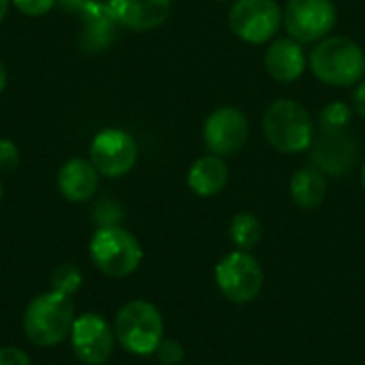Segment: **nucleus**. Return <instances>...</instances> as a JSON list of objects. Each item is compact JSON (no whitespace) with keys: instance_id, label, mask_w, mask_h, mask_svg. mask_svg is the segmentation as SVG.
Segmentation results:
<instances>
[{"instance_id":"nucleus-33","label":"nucleus","mask_w":365,"mask_h":365,"mask_svg":"<svg viewBox=\"0 0 365 365\" xmlns=\"http://www.w3.org/2000/svg\"><path fill=\"white\" fill-rule=\"evenodd\" d=\"M216 2H235V0H216Z\"/></svg>"},{"instance_id":"nucleus-2","label":"nucleus","mask_w":365,"mask_h":365,"mask_svg":"<svg viewBox=\"0 0 365 365\" xmlns=\"http://www.w3.org/2000/svg\"><path fill=\"white\" fill-rule=\"evenodd\" d=\"M310 71L327 86H357L365 75V51L349 36H325L308 56Z\"/></svg>"},{"instance_id":"nucleus-22","label":"nucleus","mask_w":365,"mask_h":365,"mask_svg":"<svg viewBox=\"0 0 365 365\" xmlns=\"http://www.w3.org/2000/svg\"><path fill=\"white\" fill-rule=\"evenodd\" d=\"M156 359L163 365H182V359H184V346L178 342V340H165L158 344L156 349Z\"/></svg>"},{"instance_id":"nucleus-31","label":"nucleus","mask_w":365,"mask_h":365,"mask_svg":"<svg viewBox=\"0 0 365 365\" xmlns=\"http://www.w3.org/2000/svg\"><path fill=\"white\" fill-rule=\"evenodd\" d=\"M361 186H364V190H365V163H364V167H361Z\"/></svg>"},{"instance_id":"nucleus-8","label":"nucleus","mask_w":365,"mask_h":365,"mask_svg":"<svg viewBox=\"0 0 365 365\" xmlns=\"http://www.w3.org/2000/svg\"><path fill=\"white\" fill-rule=\"evenodd\" d=\"M338 11L331 0H287L282 24L291 38L299 43H319L331 34Z\"/></svg>"},{"instance_id":"nucleus-20","label":"nucleus","mask_w":365,"mask_h":365,"mask_svg":"<svg viewBox=\"0 0 365 365\" xmlns=\"http://www.w3.org/2000/svg\"><path fill=\"white\" fill-rule=\"evenodd\" d=\"M353 120V107L346 105L344 101H334L329 103L319 118L321 130H346Z\"/></svg>"},{"instance_id":"nucleus-11","label":"nucleus","mask_w":365,"mask_h":365,"mask_svg":"<svg viewBox=\"0 0 365 365\" xmlns=\"http://www.w3.org/2000/svg\"><path fill=\"white\" fill-rule=\"evenodd\" d=\"M90 163L105 178H122L137 163V143L122 128H105L90 143Z\"/></svg>"},{"instance_id":"nucleus-16","label":"nucleus","mask_w":365,"mask_h":365,"mask_svg":"<svg viewBox=\"0 0 365 365\" xmlns=\"http://www.w3.org/2000/svg\"><path fill=\"white\" fill-rule=\"evenodd\" d=\"M229 184V167L225 158L205 154L197 158L188 169V188L199 197H216Z\"/></svg>"},{"instance_id":"nucleus-26","label":"nucleus","mask_w":365,"mask_h":365,"mask_svg":"<svg viewBox=\"0 0 365 365\" xmlns=\"http://www.w3.org/2000/svg\"><path fill=\"white\" fill-rule=\"evenodd\" d=\"M0 365H32V361L17 346H0Z\"/></svg>"},{"instance_id":"nucleus-9","label":"nucleus","mask_w":365,"mask_h":365,"mask_svg":"<svg viewBox=\"0 0 365 365\" xmlns=\"http://www.w3.org/2000/svg\"><path fill=\"white\" fill-rule=\"evenodd\" d=\"M68 340L75 357L86 365H105L115 346L113 327L96 312L75 317Z\"/></svg>"},{"instance_id":"nucleus-3","label":"nucleus","mask_w":365,"mask_h":365,"mask_svg":"<svg viewBox=\"0 0 365 365\" xmlns=\"http://www.w3.org/2000/svg\"><path fill=\"white\" fill-rule=\"evenodd\" d=\"M263 135L280 154H299L314 141V122L302 103L278 98L263 113Z\"/></svg>"},{"instance_id":"nucleus-27","label":"nucleus","mask_w":365,"mask_h":365,"mask_svg":"<svg viewBox=\"0 0 365 365\" xmlns=\"http://www.w3.org/2000/svg\"><path fill=\"white\" fill-rule=\"evenodd\" d=\"M351 107H353V111H355L359 118H364L365 120V81H359V83H357V88H355V92H353V98H351Z\"/></svg>"},{"instance_id":"nucleus-10","label":"nucleus","mask_w":365,"mask_h":365,"mask_svg":"<svg viewBox=\"0 0 365 365\" xmlns=\"http://www.w3.org/2000/svg\"><path fill=\"white\" fill-rule=\"evenodd\" d=\"M250 139V124L242 109L220 107L212 111L203 124V141L210 154L220 158L240 154Z\"/></svg>"},{"instance_id":"nucleus-4","label":"nucleus","mask_w":365,"mask_h":365,"mask_svg":"<svg viewBox=\"0 0 365 365\" xmlns=\"http://www.w3.org/2000/svg\"><path fill=\"white\" fill-rule=\"evenodd\" d=\"M113 334L126 353L150 357L163 342L165 321L154 304L145 299H133L118 310L113 319Z\"/></svg>"},{"instance_id":"nucleus-19","label":"nucleus","mask_w":365,"mask_h":365,"mask_svg":"<svg viewBox=\"0 0 365 365\" xmlns=\"http://www.w3.org/2000/svg\"><path fill=\"white\" fill-rule=\"evenodd\" d=\"M229 237L237 250L250 252L263 240V222L250 212H240L229 225Z\"/></svg>"},{"instance_id":"nucleus-23","label":"nucleus","mask_w":365,"mask_h":365,"mask_svg":"<svg viewBox=\"0 0 365 365\" xmlns=\"http://www.w3.org/2000/svg\"><path fill=\"white\" fill-rule=\"evenodd\" d=\"M19 165V150L13 141L0 139V173H11Z\"/></svg>"},{"instance_id":"nucleus-29","label":"nucleus","mask_w":365,"mask_h":365,"mask_svg":"<svg viewBox=\"0 0 365 365\" xmlns=\"http://www.w3.org/2000/svg\"><path fill=\"white\" fill-rule=\"evenodd\" d=\"M6 88V68H4V64H2V60H0V92Z\"/></svg>"},{"instance_id":"nucleus-7","label":"nucleus","mask_w":365,"mask_h":365,"mask_svg":"<svg viewBox=\"0 0 365 365\" xmlns=\"http://www.w3.org/2000/svg\"><path fill=\"white\" fill-rule=\"evenodd\" d=\"M231 32L250 45L272 41L282 26V9L276 0H235L229 9Z\"/></svg>"},{"instance_id":"nucleus-12","label":"nucleus","mask_w":365,"mask_h":365,"mask_svg":"<svg viewBox=\"0 0 365 365\" xmlns=\"http://www.w3.org/2000/svg\"><path fill=\"white\" fill-rule=\"evenodd\" d=\"M310 160L325 175L342 178L351 173L359 160V145L346 130H321L310 145Z\"/></svg>"},{"instance_id":"nucleus-32","label":"nucleus","mask_w":365,"mask_h":365,"mask_svg":"<svg viewBox=\"0 0 365 365\" xmlns=\"http://www.w3.org/2000/svg\"><path fill=\"white\" fill-rule=\"evenodd\" d=\"M2 197H4V186H2V180H0V203H2Z\"/></svg>"},{"instance_id":"nucleus-5","label":"nucleus","mask_w":365,"mask_h":365,"mask_svg":"<svg viewBox=\"0 0 365 365\" xmlns=\"http://www.w3.org/2000/svg\"><path fill=\"white\" fill-rule=\"evenodd\" d=\"M90 259L98 272L111 278L135 274L143 259L139 240L120 225L98 227L90 240Z\"/></svg>"},{"instance_id":"nucleus-24","label":"nucleus","mask_w":365,"mask_h":365,"mask_svg":"<svg viewBox=\"0 0 365 365\" xmlns=\"http://www.w3.org/2000/svg\"><path fill=\"white\" fill-rule=\"evenodd\" d=\"M11 2L24 15H28V17H41V15L49 13L58 0H11Z\"/></svg>"},{"instance_id":"nucleus-21","label":"nucleus","mask_w":365,"mask_h":365,"mask_svg":"<svg viewBox=\"0 0 365 365\" xmlns=\"http://www.w3.org/2000/svg\"><path fill=\"white\" fill-rule=\"evenodd\" d=\"M49 280H51V289H53V291L73 297V295L79 291V287H81V282H83V276H81V272H79L77 265H73V263H62V265H58V267L51 272Z\"/></svg>"},{"instance_id":"nucleus-14","label":"nucleus","mask_w":365,"mask_h":365,"mask_svg":"<svg viewBox=\"0 0 365 365\" xmlns=\"http://www.w3.org/2000/svg\"><path fill=\"white\" fill-rule=\"evenodd\" d=\"M263 62H265L269 77L280 81V83L297 81L308 66L306 49L302 47L299 41H295L291 36L274 38V43L265 51Z\"/></svg>"},{"instance_id":"nucleus-30","label":"nucleus","mask_w":365,"mask_h":365,"mask_svg":"<svg viewBox=\"0 0 365 365\" xmlns=\"http://www.w3.org/2000/svg\"><path fill=\"white\" fill-rule=\"evenodd\" d=\"M9 4H11V0H0V21L4 19V15L9 11Z\"/></svg>"},{"instance_id":"nucleus-28","label":"nucleus","mask_w":365,"mask_h":365,"mask_svg":"<svg viewBox=\"0 0 365 365\" xmlns=\"http://www.w3.org/2000/svg\"><path fill=\"white\" fill-rule=\"evenodd\" d=\"M92 2H96V0H60V4H62L64 9L81 11V13H83V9H86L88 4H92Z\"/></svg>"},{"instance_id":"nucleus-13","label":"nucleus","mask_w":365,"mask_h":365,"mask_svg":"<svg viewBox=\"0 0 365 365\" xmlns=\"http://www.w3.org/2000/svg\"><path fill=\"white\" fill-rule=\"evenodd\" d=\"M113 19L137 32L154 30L169 19L171 0H107Z\"/></svg>"},{"instance_id":"nucleus-1","label":"nucleus","mask_w":365,"mask_h":365,"mask_svg":"<svg viewBox=\"0 0 365 365\" xmlns=\"http://www.w3.org/2000/svg\"><path fill=\"white\" fill-rule=\"evenodd\" d=\"M73 299L58 291H47L30 299L24 310V334L26 338L43 349L58 346L71 336V327L75 321Z\"/></svg>"},{"instance_id":"nucleus-6","label":"nucleus","mask_w":365,"mask_h":365,"mask_svg":"<svg viewBox=\"0 0 365 365\" xmlns=\"http://www.w3.org/2000/svg\"><path fill=\"white\" fill-rule=\"evenodd\" d=\"M216 284L220 289V293L231 302V304H250L255 302L261 291H263V267L259 265V261L244 250H235L225 255L216 269Z\"/></svg>"},{"instance_id":"nucleus-25","label":"nucleus","mask_w":365,"mask_h":365,"mask_svg":"<svg viewBox=\"0 0 365 365\" xmlns=\"http://www.w3.org/2000/svg\"><path fill=\"white\" fill-rule=\"evenodd\" d=\"M122 218V210L115 201H103L96 207V220L101 227H109V225H118V220Z\"/></svg>"},{"instance_id":"nucleus-17","label":"nucleus","mask_w":365,"mask_h":365,"mask_svg":"<svg viewBox=\"0 0 365 365\" xmlns=\"http://www.w3.org/2000/svg\"><path fill=\"white\" fill-rule=\"evenodd\" d=\"M289 192H291V199L297 207L317 210L323 205V201L327 197V175L319 167L306 165L293 173L291 184H289Z\"/></svg>"},{"instance_id":"nucleus-18","label":"nucleus","mask_w":365,"mask_h":365,"mask_svg":"<svg viewBox=\"0 0 365 365\" xmlns=\"http://www.w3.org/2000/svg\"><path fill=\"white\" fill-rule=\"evenodd\" d=\"M83 19H86V30L83 34V45L90 47L92 51H98L103 47H107L113 38V28H115V19L109 11L107 4H101L98 0L88 4L83 9Z\"/></svg>"},{"instance_id":"nucleus-15","label":"nucleus","mask_w":365,"mask_h":365,"mask_svg":"<svg viewBox=\"0 0 365 365\" xmlns=\"http://www.w3.org/2000/svg\"><path fill=\"white\" fill-rule=\"evenodd\" d=\"M98 171L90 160L71 158L58 171V190L71 203L90 201L98 188Z\"/></svg>"}]
</instances>
